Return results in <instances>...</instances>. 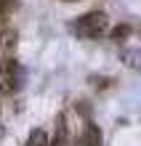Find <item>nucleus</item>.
<instances>
[{
  "mask_svg": "<svg viewBox=\"0 0 141 146\" xmlns=\"http://www.w3.org/2000/svg\"><path fill=\"white\" fill-rule=\"evenodd\" d=\"M109 21H107V13L104 11H88L83 16H77V21L72 24V29L77 32V37H85V40H96L107 32Z\"/></svg>",
  "mask_w": 141,
  "mask_h": 146,
  "instance_id": "obj_1",
  "label": "nucleus"
},
{
  "mask_svg": "<svg viewBox=\"0 0 141 146\" xmlns=\"http://www.w3.org/2000/svg\"><path fill=\"white\" fill-rule=\"evenodd\" d=\"M19 88H21V66L8 58V61L0 64V93L11 96Z\"/></svg>",
  "mask_w": 141,
  "mask_h": 146,
  "instance_id": "obj_2",
  "label": "nucleus"
},
{
  "mask_svg": "<svg viewBox=\"0 0 141 146\" xmlns=\"http://www.w3.org/2000/svg\"><path fill=\"white\" fill-rule=\"evenodd\" d=\"M77 146H101V130H99L96 125H88Z\"/></svg>",
  "mask_w": 141,
  "mask_h": 146,
  "instance_id": "obj_3",
  "label": "nucleus"
},
{
  "mask_svg": "<svg viewBox=\"0 0 141 146\" xmlns=\"http://www.w3.org/2000/svg\"><path fill=\"white\" fill-rule=\"evenodd\" d=\"M122 58H125V64L130 69H141V48H128L122 53Z\"/></svg>",
  "mask_w": 141,
  "mask_h": 146,
  "instance_id": "obj_4",
  "label": "nucleus"
},
{
  "mask_svg": "<svg viewBox=\"0 0 141 146\" xmlns=\"http://www.w3.org/2000/svg\"><path fill=\"white\" fill-rule=\"evenodd\" d=\"M64 141H67V127H64V117H59L56 119V138L51 146H64Z\"/></svg>",
  "mask_w": 141,
  "mask_h": 146,
  "instance_id": "obj_5",
  "label": "nucleus"
},
{
  "mask_svg": "<svg viewBox=\"0 0 141 146\" xmlns=\"http://www.w3.org/2000/svg\"><path fill=\"white\" fill-rule=\"evenodd\" d=\"M128 35H130V27H128V24H120V27L112 29V40H114V42H122Z\"/></svg>",
  "mask_w": 141,
  "mask_h": 146,
  "instance_id": "obj_6",
  "label": "nucleus"
},
{
  "mask_svg": "<svg viewBox=\"0 0 141 146\" xmlns=\"http://www.w3.org/2000/svg\"><path fill=\"white\" fill-rule=\"evenodd\" d=\"M27 146H48L45 133H43V130H32V135H29V143H27Z\"/></svg>",
  "mask_w": 141,
  "mask_h": 146,
  "instance_id": "obj_7",
  "label": "nucleus"
},
{
  "mask_svg": "<svg viewBox=\"0 0 141 146\" xmlns=\"http://www.w3.org/2000/svg\"><path fill=\"white\" fill-rule=\"evenodd\" d=\"M11 5H13V0H0V13H5Z\"/></svg>",
  "mask_w": 141,
  "mask_h": 146,
  "instance_id": "obj_8",
  "label": "nucleus"
},
{
  "mask_svg": "<svg viewBox=\"0 0 141 146\" xmlns=\"http://www.w3.org/2000/svg\"><path fill=\"white\" fill-rule=\"evenodd\" d=\"M64 3H77V0H64Z\"/></svg>",
  "mask_w": 141,
  "mask_h": 146,
  "instance_id": "obj_9",
  "label": "nucleus"
}]
</instances>
